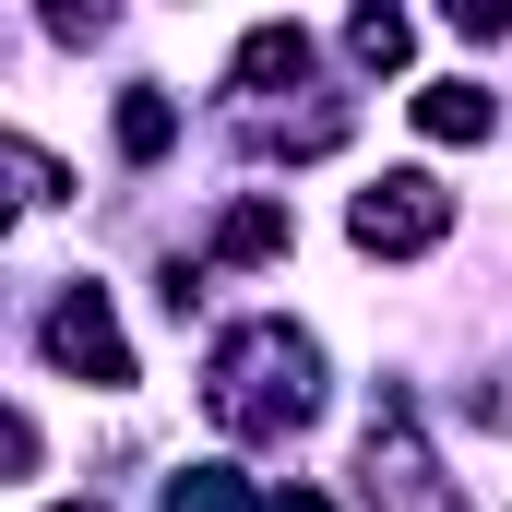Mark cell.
<instances>
[{
  "label": "cell",
  "mask_w": 512,
  "mask_h": 512,
  "mask_svg": "<svg viewBox=\"0 0 512 512\" xmlns=\"http://www.w3.org/2000/svg\"><path fill=\"white\" fill-rule=\"evenodd\" d=\"M322 393H310V346L286 334V322H251L239 346H227V370H215V417L227 429H298Z\"/></svg>",
  "instance_id": "6da1fadb"
},
{
  "label": "cell",
  "mask_w": 512,
  "mask_h": 512,
  "mask_svg": "<svg viewBox=\"0 0 512 512\" xmlns=\"http://www.w3.org/2000/svg\"><path fill=\"white\" fill-rule=\"evenodd\" d=\"M358 251H429L441 227H453V203H441V179H417V167H393V179H370L358 191Z\"/></svg>",
  "instance_id": "7a4b0ae2"
},
{
  "label": "cell",
  "mask_w": 512,
  "mask_h": 512,
  "mask_svg": "<svg viewBox=\"0 0 512 512\" xmlns=\"http://www.w3.org/2000/svg\"><path fill=\"white\" fill-rule=\"evenodd\" d=\"M48 358L84 370V382H131V346H120V322H108L96 298H60V310H48Z\"/></svg>",
  "instance_id": "3957f363"
},
{
  "label": "cell",
  "mask_w": 512,
  "mask_h": 512,
  "mask_svg": "<svg viewBox=\"0 0 512 512\" xmlns=\"http://www.w3.org/2000/svg\"><path fill=\"white\" fill-rule=\"evenodd\" d=\"M370 489H382L393 512H453V501H441V477H429V453H417V429H405V417H382V429H370Z\"/></svg>",
  "instance_id": "277c9868"
},
{
  "label": "cell",
  "mask_w": 512,
  "mask_h": 512,
  "mask_svg": "<svg viewBox=\"0 0 512 512\" xmlns=\"http://www.w3.org/2000/svg\"><path fill=\"white\" fill-rule=\"evenodd\" d=\"M489 120H501V108H489L477 84H429V96H417V131H429V143H477Z\"/></svg>",
  "instance_id": "5b68a950"
},
{
  "label": "cell",
  "mask_w": 512,
  "mask_h": 512,
  "mask_svg": "<svg viewBox=\"0 0 512 512\" xmlns=\"http://www.w3.org/2000/svg\"><path fill=\"white\" fill-rule=\"evenodd\" d=\"M298 60H310V36H298V24H262L251 48H239V84H274V72L298 84Z\"/></svg>",
  "instance_id": "8992f818"
},
{
  "label": "cell",
  "mask_w": 512,
  "mask_h": 512,
  "mask_svg": "<svg viewBox=\"0 0 512 512\" xmlns=\"http://www.w3.org/2000/svg\"><path fill=\"white\" fill-rule=\"evenodd\" d=\"M227 251H239V262H274V251H286V215H262V203L227 215Z\"/></svg>",
  "instance_id": "52a82bcc"
},
{
  "label": "cell",
  "mask_w": 512,
  "mask_h": 512,
  "mask_svg": "<svg viewBox=\"0 0 512 512\" xmlns=\"http://www.w3.org/2000/svg\"><path fill=\"white\" fill-rule=\"evenodd\" d=\"M167 512H239V489L203 465V477H179V489H167Z\"/></svg>",
  "instance_id": "ba28073f"
},
{
  "label": "cell",
  "mask_w": 512,
  "mask_h": 512,
  "mask_svg": "<svg viewBox=\"0 0 512 512\" xmlns=\"http://www.w3.org/2000/svg\"><path fill=\"white\" fill-rule=\"evenodd\" d=\"M120 143H131V155H167V108H155V96H131V108H120Z\"/></svg>",
  "instance_id": "9c48e42d"
},
{
  "label": "cell",
  "mask_w": 512,
  "mask_h": 512,
  "mask_svg": "<svg viewBox=\"0 0 512 512\" xmlns=\"http://www.w3.org/2000/svg\"><path fill=\"white\" fill-rule=\"evenodd\" d=\"M358 60H405V24L393 12H358Z\"/></svg>",
  "instance_id": "30bf717a"
},
{
  "label": "cell",
  "mask_w": 512,
  "mask_h": 512,
  "mask_svg": "<svg viewBox=\"0 0 512 512\" xmlns=\"http://www.w3.org/2000/svg\"><path fill=\"white\" fill-rule=\"evenodd\" d=\"M286 512H322V501H286Z\"/></svg>",
  "instance_id": "8fae6325"
},
{
  "label": "cell",
  "mask_w": 512,
  "mask_h": 512,
  "mask_svg": "<svg viewBox=\"0 0 512 512\" xmlns=\"http://www.w3.org/2000/svg\"><path fill=\"white\" fill-rule=\"evenodd\" d=\"M60 512H84V501H60Z\"/></svg>",
  "instance_id": "7c38bea8"
}]
</instances>
